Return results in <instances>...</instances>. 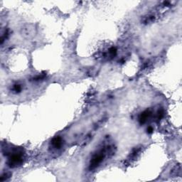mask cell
<instances>
[{"mask_svg":"<svg viewBox=\"0 0 182 182\" xmlns=\"http://www.w3.org/2000/svg\"><path fill=\"white\" fill-rule=\"evenodd\" d=\"M23 159L21 154H14L10 158L9 161V165L11 167H15L20 165L22 163Z\"/></svg>","mask_w":182,"mask_h":182,"instance_id":"cell-2","label":"cell"},{"mask_svg":"<svg viewBox=\"0 0 182 182\" xmlns=\"http://www.w3.org/2000/svg\"><path fill=\"white\" fill-rule=\"evenodd\" d=\"M104 157H105V151H101L100 152L95 154V155L92 157V160H91L90 161V169L92 170L96 168V167L102 162Z\"/></svg>","mask_w":182,"mask_h":182,"instance_id":"cell-1","label":"cell"},{"mask_svg":"<svg viewBox=\"0 0 182 182\" xmlns=\"http://www.w3.org/2000/svg\"><path fill=\"white\" fill-rule=\"evenodd\" d=\"M151 115V112L149 110H145L140 115L139 120L140 124H144L146 121L147 120L149 116Z\"/></svg>","mask_w":182,"mask_h":182,"instance_id":"cell-3","label":"cell"},{"mask_svg":"<svg viewBox=\"0 0 182 182\" xmlns=\"http://www.w3.org/2000/svg\"><path fill=\"white\" fill-rule=\"evenodd\" d=\"M21 88L19 85H15L14 87V90L16 91V92H19V91L21 90Z\"/></svg>","mask_w":182,"mask_h":182,"instance_id":"cell-5","label":"cell"},{"mask_svg":"<svg viewBox=\"0 0 182 182\" xmlns=\"http://www.w3.org/2000/svg\"><path fill=\"white\" fill-rule=\"evenodd\" d=\"M51 143L52 145H53L55 148L59 149L62 145V138L60 137H56L55 138L53 139Z\"/></svg>","mask_w":182,"mask_h":182,"instance_id":"cell-4","label":"cell"},{"mask_svg":"<svg viewBox=\"0 0 182 182\" xmlns=\"http://www.w3.org/2000/svg\"><path fill=\"white\" fill-rule=\"evenodd\" d=\"M153 131V128H151V127H149V128H148V129H147V132H149V133H151Z\"/></svg>","mask_w":182,"mask_h":182,"instance_id":"cell-6","label":"cell"}]
</instances>
